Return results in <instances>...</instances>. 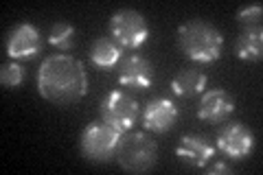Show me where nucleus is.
Returning <instances> with one entry per match:
<instances>
[{"instance_id": "obj_1", "label": "nucleus", "mask_w": 263, "mask_h": 175, "mask_svg": "<svg viewBox=\"0 0 263 175\" xmlns=\"http://www.w3.org/2000/svg\"><path fill=\"white\" fill-rule=\"evenodd\" d=\"M37 92L44 101L68 107L88 94V72L77 57L53 53L44 57L37 70Z\"/></svg>"}, {"instance_id": "obj_2", "label": "nucleus", "mask_w": 263, "mask_h": 175, "mask_svg": "<svg viewBox=\"0 0 263 175\" xmlns=\"http://www.w3.org/2000/svg\"><path fill=\"white\" fill-rule=\"evenodd\" d=\"M176 42L180 53L186 60L200 66L215 64L221 57V53H224V35H221V31L204 20L182 22L176 31Z\"/></svg>"}, {"instance_id": "obj_3", "label": "nucleus", "mask_w": 263, "mask_h": 175, "mask_svg": "<svg viewBox=\"0 0 263 175\" xmlns=\"http://www.w3.org/2000/svg\"><path fill=\"white\" fill-rule=\"evenodd\" d=\"M114 160L127 173H147L158 160V145L145 131H123Z\"/></svg>"}, {"instance_id": "obj_4", "label": "nucleus", "mask_w": 263, "mask_h": 175, "mask_svg": "<svg viewBox=\"0 0 263 175\" xmlns=\"http://www.w3.org/2000/svg\"><path fill=\"white\" fill-rule=\"evenodd\" d=\"M121 136H123L121 131L110 127V125L103 121L88 123L79 136V151L88 162L108 164L114 160Z\"/></svg>"}, {"instance_id": "obj_5", "label": "nucleus", "mask_w": 263, "mask_h": 175, "mask_svg": "<svg viewBox=\"0 0 263 175\" xmlns=\"http://www.w3.org/2000/svg\"><path fill=\"white\" fill-rule=\"evenodd\" d=\"M99 116L117 131H129L141 116V105L125 90H110L99 103Z\"/></svg>"}, {"instance_id": "obj_6", "label": "nucleus", "mask_w": 263, "mask_h": 175, "mask_svg": "<svg viewBox=\"0 0 263 175\" xmlns=\"http://www.w3.org/2000/svg\"><path fill=\"white\" fill-rule=\"evenodd\" d=\"M110 37L121 48L136 51L149 40V27L141 11L136 9H119L110 18Z\"/></svg>"}, {"instance_id": "obj_7", "label": "nucleus", "mask_w": 263, "mask_h": 175, "mask_svg": "<svg viewBox=\"0 0 263 175\" xmlns=\"http://www.w3.org/2000/svg\"><path fill=\"white\" fill-rule=\"evenodd\" d=\"M215 149H219L230 160H243L254 149V134L250 131L248 125L239 121H230L219 129Z\"/></svg>"}, {"instance_id": "obj_8", "label": "nucleus", "mask_w": 263, "mask_h": 175, "mask_svg": "<svg viewBox=\"0 0 263 175\" xmlns=\"http://www.w3.org/2000/svg\"><path fill=\"white\" fill-rule=\"evenodd\" d=\"M7 55L11 60H35L42 51V35H40L37 27H33L31 22H20L9 31L7 35Z\"/></svg>"}, {"instance_id": "obj_9", "label": "nucleus", "mask_w": 263, "mask_h": 175, "mask_svg": "<svg viewBox=\"0 0 263 175\" xmlns=\"http://www.w3.org/2000/svg\"><path fill=\"white\" fill-rule=\"evenodd\" d=\"M180 119L178 105L167 96H156L145 105L141 114L143 127L149 134H167L169 129H174V125Z\"/></svg>"}, {"instance_id": "obj_10", "label": "nucleus", "mask_w": 263, "mask_h": 175, "mask_svg": "<svg viewBox=\"0 0 263 175\" xmlns=\"http://www.w3.org/2000/svg\"><path fill=\"white\" fill-rule=\"evenodd\" d=\"M119 83L129 90H147L154 83V66L147 57L129 53L119 64Z\"/></svg>"}, {"instance_id": "obj_11", "label": "nucleus", "mask_w": 263, "mask_h": 175, "mask_svg": "<svg viewBox=\"0 0 263 175\" xmlns=\"http://www.w3.org/2000/svg\"><path fill=\"white\" fill-rule=\"evenodd\" d=\"M215 155V145L206 136L200 134H186L180 138L176 147V158L189 169H204L211 158Z\"/></svg>"}, {"instance_id": "obj_12", "label": "nucleus", "mask_w": 263, "mask_h": 175, "mask_svg": "<svg viewBox=\"0 0 263 175\" xmlns=\"http://www.w3.org/2000/svg\"><path fill=\"white\" fill-rule=\"evenodd\" d=\"M235 112V99L230 96L226 90H204V94L197 105V119L204 123H226L230 114Z\"/></svg>"}, {"instance_id": "obj_13", "label": "nucleus", "mask_w": 263, "mask_h": 175, "mask_svg": "<svg viewBox=\"0 0 263 175\" xmlns=\"http://www.w3.org/2000/svg\"><path fill=\"white\" fill-rule=\"evenodd\" d=\"M206 83H209L206 74L197 68V66H189V68H182L174 74V79H171V92L180 99H193L197 94H204Z\"/></svg>"}, {"instance_id": "obj_14", "label": "nucleus", "mask_w": 263, "mask_h": 175, "mask_svg": "<svg viewBox=\"0 0 263 175\" xmlns=\"http://www.w3.org/2000/svg\"><path fill=\"white\" fill-rule=\"evenodd\" d=\"M90 64L99 70H112L114 66H119L123 60V48L114 42L112 37H99L92 42L88 51Z\"/></svg>"}, {"instance_id": "obj_15", "label": "nucleus", "mask_w": 263, "mask_h": 175, "mask_svg": "<svg viewBox=\"0 0 263 175\" xmlns=\"http://www.w3.org/2000/svg\"><path fill=\"white\" fill-rule=\"evenodd\" d=\"M235 55L241 62L257 64L263 57V31L261 27H248L241 31V35L237 37L235 44Z\"/></svg>"}, {"instance_id": "obj_16", "label": "nucleus", "mask_w": 263, "mask_h": 175, "mask_svg": "<svg viewBox=\"0 0 263 175\" xmlns=\"http://www.w3.org/2000/svg\"><path fill=\"white\" fill-rule=\"evenodd\" d=\"M48 44L62 53L72 51L75 48V27L70 22H55L48 31Z\"/></svg>"}, {"instance_id": "obj_17", "label": "nucleus", "mask_w": 263, "mask_h": 175, "mask_svg": "<svg viewBox=\"0 0 263 175\" xmlns=\"http://www.w3.org/2000/svg\"><path fill=\"white\" fill-rule=\"evenodd\" d=\"M22 81H24V70L20 64L11 62L0 68V83H3L7 90H15L18 86H22Z\"/></svg>"}, {"instance_id": "obj_18", "label": "nucleus", "mask_w": 263, "mask_h": 175, "mask_svg": "<svg viewBox=\"0 0 263 175\" xmlns=\"http://www.w3.org/2000/svg\"><path fill=\"white\" fill-rule=\"evenodd\" d=\"M261 18H263V7L259 3L257 5L241 7V9L235 13V20L239 22L243 29H248V27H261Z\"/></svg>"}, {"instance_id": "obj_19", "label": "nucleus", "mask_w": 263, "mask_h": 175, "mask_svg": "<svg viewBox=\"0 0 263 175\" xmlns=\"http://www.w3.org/2000/svg\"><path fill=\"white\" fill-rule=\"evenodd\" d=\"M230 171H233V169H230V166H228L226 162H221V160H219V162H215V164H213L211 169H209V173H211V175H217V173H219V175H221V173L228 175Z\"/></svg>"}]
</instances>
